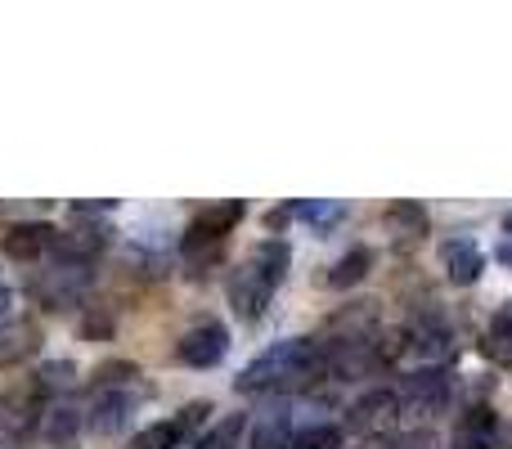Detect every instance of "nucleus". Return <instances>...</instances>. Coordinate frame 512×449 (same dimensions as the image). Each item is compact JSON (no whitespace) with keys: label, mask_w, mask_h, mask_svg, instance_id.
Returning <instances> with one entry per match:
<instances>
[{"label":"nucleus","mask_w":512,"mask_h":449,"mask_svg":"<svg viewBox=\"0 0 512 449\" xmlns=\"http://www.w3.org/2000/svg\"><path fill=\"white\" fill-rule=\"evenodd\" d=\"M68 373H72V364H45L41 369V387H68Z\"/></svg>","instance_id":"obj_22"},{"label":"nucleus","mask_w":512,"mask_h":449,"mask_svg":"<svg viewBox=\"0 0 512 449\" xmlns=\"http://www.w3.org/2000/svg\"><path fill=\"white\" fill-rule=\"evenodd\" d=\"M5 315H9V292L0 288V319H5Z\"/></svg>","instance_id":"obj_24"},{"label":"nucleus","mask_w":512,"mask_h":449,"mask_svg":"<svg viewBox=\"0 0 512 449\" xmlns=\"http://www.w3.org/2000/svg\"><path fill=\"white\" fill-rule=\"evenodd\" d=\"M382 225H387V234H396L400 243H414V238L427 234V212L414 198H400V203H391L387 212H382Z\"/></svg>","instance_id":"obj_10"},{"label":"nucleus","mask_w":512,"mask_h":449,"mask_svg":"<svg viewBox=\"0 0 512 449\" xmlns=\"http://www.w3.org/2000/svg\"><path fill=\"white\" fill-rule=\"evenodd\" d=\"M441 261L454 283H477L481 270H486V256H481V247L472 243V238H450V243L441 247Z\"/></svg>","instance_id":"obj_8"},{"label":"nucleus","mask_w":512,"mask_h":449,"mask_svg":"<svg viewBox=\"0 0 512 449\" xmlns=\"http://www.w3.org/2000/svg\"><path fill=\"white\" fill-rule=\"evenodd\" d=\"M126 418H131V400H126L122 391H108V396L95 400V409H90L86 423L95 427V432H117Z\"/></svg>","instance_id":"obj_13"},{"label":"nucleus","mask_w":512,"mask_h":449,"mask_svg":"<svg viewBox=\"0 0 512 449\" xmlns=\"http://www.w3.org/2000/svg\"><path fill=\"white\" fill-rule=\"evenodd\" d=\"M292 449H342V432H337V427H328V423L306 427V432H297Z\"/></svg>","instance_id":"obj_19"},{"label":"nucleus","mask_w":512,"mask_h":449,"mask_svg":"<svg viewBox=\"0 0 512 449\" xmlns=\"http://www.w3.org/2000/svg\"><path fill=\"white\" fill-rule=\"evenodd\" d=\"M504 229H508V234H512V212H508V216H504Z\"/></svg>","instance_id":"obj_26"},{"label":"nucleus","mask_w":512,"mask_h":449,"mask_svg":"<svg viewBox=\"0 0 512 449\" xmlns=\"http://www.w3.org/2000/svg\"><path fill=\"white\" fill-rule=\"evenodd\" d=\"M445 400H450V378L436 369L414 373V378L405 382V391H400V409H405V414H423V418L441 414Z\"/></svg>","instance_id":"obj_3"},{"label":"nucleus","mask_w":512,"mask_h":449,"mask_svg":"<svg viewBox=\"0 0 512 449\" xmlns=\"http://www.w3.org/2000/svg\"><path fill=\"white\" fill-rule=\"evenodd\" d=\"M454 449H495V414L486 405L468 409L454 427Z\"/></svg>","instance_id":"obj_11"},{"label":"nucleus","mask_w":512,"mask_h":449,"mask_svg":"<svg viewBox=\"0 0 512 449\" xmlns=\"http://www.w3.org/2000/svg\"><path fill=\"white\" fill-rule=\"evenodd\" d=\"M77 423H81V418L72 414V409H54V414H50V436H54V441H68V436L77 432Z\"/></svg>","instance_id":"obj_21"},{"label":"nucleus","mask_w":512,"mask_h":449,"mask_svg":"<svg viewBox=\"0 0 512 449\" xmlns=\"http://www.w3.org/2000/svg\"><path fill=\"white\" fill-rule=\"evenodd\" d=\"M409 346H414V355H423V360H450L454 333H450V324H441L436 315H427L409 328Z\"/></svg>","instance_id":"obj_9"},{"label":"nucleus","mask_w":512,"mask_h":449,"mask_svg":"<svg viewBox=\"0 0 512 449\" xmlns=\"http://www.w3.org/2000/svg\"><path fill=\"white\" fill-rule=\"evenodd\" d=\"M400 414V396L396 391H369L351 405V432H387Z\"/></svg>","instance_id":"obj_5"},{"label":"nucleus","mask_w":512,"mask_h":449,"mask_svg":"<svg viewBox=\"0 0 512 449\" xmlns=\"http://www.w3.org/2000/svg\"><path fill=\"white\" fill-rule=\"evenodd\" d=\"M207 414H212V409H207L203 400H198V405H185V409H180V418H176V432H180V436H189L194 427H203V423H207Z\"/></svg>","instance_id":"obj_20"},{"label":"nucleus","mask_w":512,"mask_h":449,"mask_svg":"<svg viewBox=\"0 0 512 449\" xmlns=\"http://www.w3.org/2000/svg\"><path fill=\"white\" fill-rule=\"evenodd\" d=\"M176 441H180L176 423H153V427H144V432L135 436L131 449H176Z\"/></svg>","instance_id":"obj_18"},{"label":"nucleus","mask_w":512,"mask_h":449,"mask_svg":"<svg viewBox=\"0 0 512 449\" xmlns=\"http://www.w3.org/2000/svg\"><path fill=\"white\" fill-rule=\"evenodd\" d=\"M243 221V203H221V207H207L203 216H194V225H189V238L185 247L189 252H198V247H212L221 243L225 234H230L234 225Z\"/></svg>","instance_id":"obj_7"},{"label":"nucleus","mask_w":512,"mask_h":449,"mask_svg":"<svg viewBox=\"0 0 512 449\" xmlns=\"http://www.w3.org/2000/svg\"><path fill=\"white\" fill-rule=\"evenodd\" d=\"M54 243H59V229H50L45 221H23V225L5 229V238H0L5 256H14V261H36V256H45Z\"/></svg>","instance_id":"obj_6"},{"label":"nucleus","mask_w":512,"mask_h":449,"mask_svg":"<svg viewBox=\"0 0 512 449\" xmlns=\"http://www.w3.org/2000/svg\"><path fill=\"white\" fill-rule=\"evenodd\" d=\"M369 265H373L369 247H351V252H346L342 261L328 270V283H333V288H351V283H360L364 274H369Z\"/></svg>","instance_id":"obj_15"},{"label":"nucleus","mask_w":512,"mask_h":449,"mask_svg":"<svg viewBox=\"0 0 512 449\" xmlns=\"http://www.w3.org/2000/svg\"><path fill=\"white\" fill-rule=\"evenodd\" d=\"M301 216H310V221H315V225H333L337 221V216H342V207H333V203H328V207H301Z\"/></svg>","instance_id":"obj_23"},{"label":"nucleus","mask_w":512,"mask_h":449,"mask_svg":"<svg viewBox=\"0 0 512 449\" xmlns=\"http://www.w3.org/2000/svg\"><path fill=\"white\" fill-rule=\"evenodd\" d=\"M239 436H243V418L230 414V418H221V423H216L203 441H198V449H234V445H239Z\"/></svg>","instance_id":"obj_17"},{"label":"nucleus","mask_w":512,"mask_h":449,"mask_svg":"<svg viewBox=\"0 0 512 449\" xmlns=\"http://www.w3.org/2000/svg\"><path fill=\"white\" fill-rule=\"evenodd\" d=\"M225 346H230V337L221 324H198L180 337V360L194 364V369H212V364H221Z\"/></svg>","instance_id":"obj_4"},{"label":"nucleus","mask_w":512,"mask_h":449,"mask_svg":"<svg viewBox=\"0 0 512 449\" xmlns=\"http://www.w3.org/2000/svg\"><path fill=\"white\" fill-rule=\"evenodd\" d=\"M486 355L495 364H512V301L499 306V315L486 328Z\"/></svg>","instance_id":"obj_14"},{"label":"nucleus","mask_w":512,"mask_h":449,"mask_svg":"<svg viewBox=\"0 0 512 449\" xmlns=\"http://www.w3.org/2000/svg\"><path fill=\"white\" fill-rule=\"evenodd\" d=\"M36 342H41V333H36V324H9L0 328V369H14V364H23L27 355L36 351Z\"/></svg>","instance_id":"obj_12"},{"label":"nucleus","mask_w":512,"mask_h":449,"mask_svg":"<svg viewBox=\"0 0 512 449\" xmlns=\"http://www.w3.org/2000/svg\"><path fill=\"white\" fill-rule=\"evenodd\" d=\"M324 369V355L315 351V342H279L252 360L239 378V391H274V387H297V382H310Z\"/></svg>","instance_id":"obj_2"},{"label":"nucleus","mask_w":512,"mask_h":449,"mask_svg":"<svg viewBox=\"0 0 512 449\" xmlns=\"http://www.w3.org/2000/svg\"><path fill=\"white\" fill-rule=\"evenodd\" d=\"M283 270H288V247H283L279 238H265V243H256V252L239 265V270H234V279H230L234 310H239L243 319L261 315V310L270 306L274 288H279Z\"/></svg>","instance_id":"obj_1"},{"label":"nucleus","mask_w":512,"mask_h":449,"mask_svg":"<svg viewBox=\"0 0 512 449\" xmlns=\"http://www.w3.org/2000/svg\"><path fill=\"white\" fill-rule=\"evenodd\" d=\"M499 261H508V265H512V243H508V247H499Z\"/></svg>","instance_id":"obj_25"},{"label":"nucleus","mask_w":512,"mask_h":449,"mask_svg":"<svg viewBox=\"0 0 512 449\" xmlns=\"http://www.w3.org/2000/svg\"><path fill=\"white\" fill-rule=\"evenodd\" d=\"M292 441H297V432L288 427V418H265L252 432V449H292Z\"/></svg>","instance_id":"obj_16"}]
</instances>
